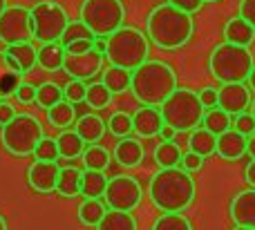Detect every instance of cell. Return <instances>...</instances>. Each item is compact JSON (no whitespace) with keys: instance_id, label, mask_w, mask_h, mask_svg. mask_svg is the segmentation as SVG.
<instances>
[{"instance_id":"1","label":"cell","mask_w":255,"mask_h":230,"mask_svg":"<svg viewBox=\"0 0 255 230\" xmlns=\"http://www.w3.org/2000/svg\"><path fill=\"white\" fill-rule=\"evenodd\" d=\"M195 20L190 13L179 11L168 2H161L145 18V36L161 49H179L193 38Z\"/></svg>"},{"instance_id":"2","label":"cell","mask_w":255,"mask_h":230,"mask_svg":"<svg viewBox=\"0 0 255 230\" xmlns=\"http://www.w3.org/2000/svg\"><path fill=\"white\" fill-rule=\"evenodd\" d=\"M148 195L154 208L161 213H184L195 201L197 186L184 168H166L150 179Z\"/></svg>"},{"instance_id":"3","label":"cell","mask_w":255,"mask_h":230,"mask_svg":"<svg viewBox=\"0 0 255 230\" xmlns=\"http://www.w3.org/2000/svg\"><path fill=\"white\" fill-rule=\"evenodd\" d=\"M130 89L141 105L161 107L177 89V74L163 61H145L139 70L132 72Z\"/></svg>"},{"instance_id":"4","label":"cell","mask_w":255,"mask_h":230,"mask_svg":"<svg viewBox=\"0 0 255 230\" xmlns=\"http://www.w3.org/2000/svg\"><path fill=\"white\" fill-rule=\"evenodd\" d=\"M150 54V40L136 27H128L124 25L119 31L108 38V47H106V58L112 67H121V70L134 72L143 65Z\"/></svg>"},{"instance_id":"5","label":"cell","mask_w":255,"mask_h":230,"mask_svg":"<svg viewBox=\"0 0 255 230\" xmlns=\"http://www.w3.org/2000/svg\"><path fill=\"white\" fill-rule=\"evenodd\" d=\"M253 67V54L247 47H235L229 43L217 45L211 52V58H208V70H211L213 78L222 85L249 80Z\"/></svg>"},{"instance_id":"6","label":"cell","mask_w":255,"mask_h":230,"mask_svg":"<svg viewBox=\"0 0 255 230\" xmlns=\"http://www.w3.org/2000/svg\"><path fill=\"white\" fill-rule=\"evenodd\" d=\"M163 116V123L170 125L177 132H193L202 125L206 107L199 101V94L193 89L177 87L175 92L168 96V101L159 107Z\"/></svg>"},{"instance_id":"7","label":"cell","mask_w":255,"mask_h":230,"mask_svg":"<svg viewBox=\"0 0 255 230\" xmlns=\"http://www.w3.org/2000/svg\"><path fill=\"white\" fill-rule=\"evenodd\" d=\"M79 16V20L88 25L94 38H110L124 27L126 4L124 0H83Z\"/></svg>"},{"instance_id":"8","label":"cell","mask_w":255,"mask_h":230,"mask_svg":"<svg viewBox=\"0 0 255 230\" xmlns=\"http://www.w3.org/2000/svg\"><path fill=\"white\" fill-rule=\"evenodd\" d=\"M45 139L43 125L34 114H16V119L11 123L2 125L0 132V141L2 148L13 156H29L34 154V150L38 148V143Z\"/></svg>"},{"instance_id":"9","label":"cell","mask_w":255,"mask_h":230,"mask_svg":"<svg viewBox=\"0 0 255 230\" xmlns=\"http://www.w3.org/2000/svg\"><path fill=\"white\" fill-rule=\"evenodd\" d=\"M29 16L34 40H38L40 45L61 43L63 34L70 25V16L63 9V4H58L56 0H40L29 9Z\"/></svg>"},{"instance_id":"10","label":"cell","mask_w":255,"mask_h":230,"mask_svg":"<svg viewBox=\"0 0 255 230\" xmlns=\"http://www.w3.org/2000/svg\"><path fill=\"white\" fill-rule=\"evenodd\" d=\"M141 199H143V190H141V183L136 181L130 174H117L108 181L106 201L108 210H119V213H132L134 208H139Z\"/></svg>"},{"instance_id":"11","label":"cell","mask_w":255,"mask_h":230,"mask_svg":"<svg viewBox=\"0 0 255 230\" xmlns=\"http://www.w3.org/2000/svg\"><path fill=\"white\" fill-rule=\"evenodd\" d=\"M34 31H31V16L29 9L22 4H9L0 16V43L4 47L18 43H31Z\"/></svg>"},{"instance_id":"12","label":"cell","mask_w":255,"mask_h":230,"mask_svg":"<svg viewBox=\"0 0 255 230\" xmlns=\"http://www.w3.org/2000/svg\"><path fill=\"white\" fill-rule=\"evenodd\" d=\"M103 56L101 52L92 49L85 54H67L65 52V63H63V72H67V76H72L74 80H88L94 78L99 74V70L103 67Z\"/></svg>"},{"instance_id":"13","label":"cell","mask_w":255,"mask_h":230,"mask_svg":"<svg viewBox=\"0 0 255 230\" xmlns=\"http://www.w3.org/2000/svg\"><path fill=\"white\" fill-rule=\"evenodd\" d=\"M220 103L217 107L224 110L229 116H240L249 110L251 105V89L244 83H233V85H222L220 89Z\"/></svg>"},{"instance_id":"14","label":"cell","mask_w":255,"mask_h":230,"mask_svg":"<svg viewBox=\"0 0 255 230\" xmlns=\"http://www.w3.org/2000/svg\"><path fill=\"white\" fill-rule=\"evenodd\" d=\"M58 163H47V161H34V163L27 168V181L34 188L36 192H56V181H58Z\"/></svg>"},{"instance_id":"15","label":"cell","mask_w":255,"mask_h":230,"mask_svg":"<svg viewBox=\"0 0 255 230\" xmlns=\"http://www.w3.org/2000/svg\"><path fill=\"white\" fill-rule=\"evenodd\" d=\"M231 219H233L235 226L240 228H253L255 230V190H242L233 197L231 201Z\"/></svg>"},{"instance_id":"16","label":"cell","mask_w":255,"mask_h":230,"mask_svg":"<svg viewBox=\"0 0 255 230\" xmlns=\"http://www.w3.org/2000/svg\"><path fill=\"white\" fill-rule=\"evenodd\" d=\"M132 125H134V134L139 139H152V137H159V132H161L163 116L159 112V107L141 105L132 114Z\"/></svg>"},{"instance_id":"17","label":"cell","mask_w":255,"mask_h":230,"mask_svg":"<svg viewBox=\"0 0 255 230\" xmlns=\"http://www.w3.org/2000/svg\"><path fill=\"white\" fill-rule=\"evenodd\" d=\"M4 56L9 58L11 67L16 70V74H27L38 65V49L34 47V43H18V45H9L2 49Z\"/></svg>"},{"instance_id":"18","label":"cell","mask_w":255,"mask_h":230,"mask_svg":"<svg viewBox=\"0 0 255 230\" xmlns=\"http://www.w3.org/2000/svg\"><path fill=\"white\" fill-rule=\"evenodd\" d=\"M255 40V29L244 18L235 16L224 25V43L235 45V47H251Z\"/></svg>"},{"instance_id":"19","label":"cell","mask_w":255,"mask_h":230,"mask_svg":"<svg viewBox=\"0 0 255 230\" xmlns=\"http://www.w3.org/2000/svg\"><path fill=\"white\" fill-rule=\"evenodd\" d=\"M247 141L249 139L244 134L229 130L222 137H217V154L226 161H238L247 154Z\"/></svg>"},{"instance_id":"20","label":"cell","mask_w":255,"mask_h":230,"mask_svg":"<svg viewBox=\"0 0 255 230\" xmlns=\"http://www.w3.org/2000/svg\"><path fill=\"white\" fill-rule=\"evenodd\" d=\"M108 123L99 114H85L74 123V130L88 146H97L103 137H106Z\"/></svg>"},{"instance_id":"21","label":"cell","mask_w":255,"mask_h":230,"mask_svg":"<svg viewBox=\"0 0 255 230\" xmlns=\"http://www.w3.org/2000/svg\"><path fill=\"white\" fill-rule=\"evenodd\" d=\"M143 143L139 141V139H121L119 143L115 146V159L119 161V165H124V168H136V165L143 161Z\"/></svg>"},{"instance_id":"22","label":"cell","mask_w":255,"mask_h":230,"mask_svg":"<svg viewBox=\"0 0 255 230\" xmlns=\"http://www.w3.org/2000/svg\"><path fill=\"white\" fill-rule=\"evenodd\" d=\"M81 179H83V172L74 165H65L58 172V181H56V192L61 197H79L81 195Z\"/></svg>"},{"instance_id":"23","label":"cell","mask_w":255,"mask_h":230,"mask_svg":"<svg viewBox=\"0 0 255 230\" xmlns=\"http://www.w3.org/2000/svg\"><path fill=\"white\" fill-rule=\"evenodd\" d=\"M108 181H110V179L106 177V172L85 170L83 179H81V195H83V199H103Z\"/></svg>"},{"instance_id":"24","label":"cell","mask_w":255,"mask_h":230,"mask_svg":"<svg viewBox=\"0 0 255 230\" xmlns=\"http://www.w3.org/2000/svg\"><path fill=\"white\" fill-rule=\"evenodd\" d=\"M65 63V47L61 43H47L38 47V67L45 72H61Z\"/></svg>"},{"instance_id":"25","label":"cell","mask_w":255,"mask_h":230,"mask_svg":"<svg viewBox=\"0 0 255 230\" xmlns=\"http://www.w3.org/2000/svg\"><path fill=\"white\" fill-rule=\"evenodd\" d=\"M58 143V152H61V159H76V156H83L88 143L76 134V130H63L61 134L56 137Z\"/></svg>"},{"instance_id":"26","label":"cell","mask_w":255,"mask_h":230,"mask_svg":"<svg viewBox=\"0 0 255 230\" xmlns=\"http://www.w3.org/2000/svg\"><path fill=\"white\" fill-rule=\"evenodd\" d=\"M188 152H195V154L208 159L211 154L217 152V137L204 128L193 130V132H190V139H188Z\"/></svg>"},{"instance_id":"27","label":"cell","mask_w":255,"mask_h":230,"mask_svg":"<svg viewBox=\"0 0 255 230\" xmlns=\"http://www.w3.org/2000/svg\"><path fill=\"white\" fill-rule=\"evenodd\" d=\"M181 159H184V152H181L179 143L175 141H161L154 148V161H157L159 170L181 168Z\"/></svg>"},{"instance_id":"28","label":"cell","mask_w":255,"mask_h":230,"mask_svg":"<svg viewBox=\"0 0 255 230\" xmlns=\"http://www.w3.org/2000/svg\"><path fill=\"white\" fill-rule=\"evenodd\" d=\"M108 213V206L103 199H83L79 206V219L83 226L90 228H97L101 224V219L106 217Z\"/></svg>"},{"instance_id":"29","label":"cell","mask_w":255,"mask_h":230,"mask_svg":"<svg viewBox=\"0 0 255 230\" xmlns=\"http://www.w3.org/2000/svg\"><path fill=\"white\" fill-rule=\"evenodd\" d=\"M103 85L110 89L112 94H124L126 89H130L132 85V72L121 70V67H112L108 65L106 72H103Z\"/></svg>"},{"instance_id":"30","label":"cell","mask_w":255,"mask_h":230,"mask_svg":"<svg viewBox=\"0 0 255 230\" xmlns=\"http://www.w3.org/2000/svg\"><path fill=\"white\" fill-rule=\"evenodd\" d=\"M18 78H20V74H16V70L11 67L9 58L4 56V52H0V98L7 101V96L16 94V87L22 83Z\"/></svg>"},{"instance_id":"31","label":"cell","mask_w":255,"mask_h":230,"mask_svg":"<svg viewBox=\"0 0 255 230\" xmlns=\"http://www.w3.org/2000/svg\"><path fill=\"white\" fill-rule=\"evenodd\" d=\"M202 128L208 130L211 134H215V137H222L224 132L233 130V119H231L224 110H220V107H215V110H206L204 121H202Z\"/></svg>"},{"instance_id":"32","label":"cell","mask_w":255,"mask_h":230,"mask_svg":"<svg viewBox=\"0 0 255 230\" xmlns=\"http://www.w3.org/2000/svg\"><path fill=\"white\" fill-rule=\"evenodd\" d=\"M97 230H136V219L132 213H119V210H108L106 217Z\"/></svg>"},{"instance_id":"33","label":"cell","mask_w":255,"mask_h":230,"mask_svg":"<svg viewBox=\"0 0 255 230\" xmlns=\"http://www.w3.org/2000/svg\"><path fill=\"white\" fill-rule=\"evenodd\" d=\"M61 101H65L63 87L56 83H43L36 87V105L40 110H52L54 105H58Z\"/></svg>"},{"instance_id":"34","label":"cell","mask_w":255,"mask_h":230,"mask_svg":"<svg viewBox=\"0 0 255 230\" xmlns=\"http://www.w3.org/2000/svg\"><path fill=\"white\" fill-rule=\"evenodd\" d=\"M76 119V110L72 103L61 101L58 105H54L52 110H47V121L54 125V128H61V130H70L72 123Z\"/></svg>"},{"instance_id":"35","label":"cell","mask_w":255,"mask_h":230,"mask_svg":"<svg viewBox=\"0 0 255 230\" xmlns=\"http://www.w3.org/2000/svg\"><path fill=\"white\" fill-rule=\"evenodd\" d=\"M83 163L85 170H99V172H106V168L110 165V150L103 146H88L83 152Z\"/></svg>"},{"instance_id":"36","label":"cell","mask_w":255,"mask_h":230,"mask_svg":"<svg viewBox=\"0 0 255 230\" xmlns=\"http://www.w3.org/2000/svg\"><path fill=\"white\" fill-rule=\"evenodd\" d=\"M108 130H110L112 137L128 139L132 132H134V125H132V114H128V112H115V114L108 119Z\"/></svg>"},{"instance_id":"37","label":"cell","mask_w":255,"mask_h":230,"mask_svg":"<svg viewBox=\"0 0 255 230\" xmlns=\"http://www.w3.org/2000/svg\"><path fill=\"white\" fill-rule=\"evenodd\" d=\"M152 230H193V224L181 213H163L152 224Z\"/></svg>"},{"instance_id":"38","label":"cell","mask_w":255,"mask_h":230,"mask_svg":"<svg viewBox=\"0 0 255 230\" xmlns=\"http://www.w3.org/2000/svg\"><path fill=\"white\" fill-rule=\"evenodd\" d=\"M112 101V92L106 87L103 83H92L88 85V94H85V103H88L92 110H103L108 107Z\"/></svg>"},{"instance_id":"39","label":"cell","mask_w":255,"mask_h":230,"mask_svg":"<svg viewBox=\"0 0 255 230\" xmlns=\"http://www.w3.org/2000/svg\"><path fill=\"white\" fill-rule=\"evenodd\" d=\"M81 40H97V38H94V34L88 29V25H85V22L70 20V25H67L65 34H63V38H61V45H63V47H67V45L81 43Z\"/></svg>"},{"instance_id":"40","label":"cell","mask_w":255,"mask_h":230,"mask_svg":"<svg viewBox=\"0 0 255 230\" xmlns=\"http://www.w3.org/2000/svg\"><path fill=\"white\" fill-rule=\"evenodd\" d=\"M36 161H47V163H56L61 159V152H58V143L56 139L52 137H45L43 141L38 143V148L34 150Z\"/></svg>"},{"instance_id":"41","label":"cell","mask_w":255,"mask_h":230,"mask_svg":"<svg viewBox=\"0 0 255 230\" xmlns=\"http://www.w3.org/2000/svg\"><path fill=\"white\" fill-rule=\"evenodd\" d=\"M63 94H65V101L76 105V103H83L85 101V94H88V85L85 80H74L72 78L70 83L63 87Z\"/></svg>"},{"instance_id":"42","label":"cell","mask_w":255,"mask_h":230,"mask_svg":"<svg viewBox=\"0 0 255 230\" xmlns=\"http://www.w3.org/2000/svg\"><path fill=\"white\" fill-rule=\"evenodd\" d=\"M233 130H235V132H240V134H244L247 139L253 137V134H255V119H253L251 112H244V114L235 116Z\"/></svg>"},{"instance_id":"43","label":"cell","mask_w":255,"mask_h":230,"mask_svg":"<svg viewBox=\"0 0 255 230\" xmlns=\"http://www.w3.org/2000/svg\"><path fill=\"white\" fill-rule=\"evenodd\" d=\"M168 4H172V7H177L179 11H184V13H197L199 9L204 7V0H166Z\"/></svg>"},{"instance_id":"44","label":"cell","mask_w":255,"mask_h":230,"mask_svg":"<svg viewBox=\"0 0 255 230\" xmlns=\"http://www.w3.org/2000/svg\"><path fill=\"white\" fill-rule=\"evenodd\" d=\"M202 165H204V156H199V154H195V152H186L184 154V159H181V168L186 170V172H199L202 170Z\"/></svg>"},{"instance_id":"45","label":"cell","mask_w":255,"mask_h":230,"mask_svg":"<svg viewBox=\"0 0 255 230\" xmlns=\"http://www.w3.org/2000/svg\"><path fill=\"white\" fill-rule=\"evenodd\" d=\"M199 101H202V105L206 107V110H215L217 103H220V92H217L215 87H204L202 92H199Z\"/></svg>"},{"instance_id":"46","label":"cell","mask_w":255,"mask_h":230,"mask_svg":"<svg viewBox=\"0 0 255 230\" xmlns=\"http://www.w3.org/2000/svg\"><path fill=\"white\" fill-rule=\"evenodd\" d=\"M16 98L20 103H36V87L31 83H25V80H22L20 85H18L16 87Z\"/></svg>"},{"instance_id":"47","label":"cell","mask_w":255,"mask_h":230,"mask_svg":"<svg viewBox=\"0 0 255 230\" xmlns=\"http://www.w3.org/2000/svg\"><path fill=\"white\" fill-rule=\"evenodd\" d=\"M240 18L249 22V25L255 29V0H240Z\"/></svg>"},{"instance_id":"48","label":"cell","mask_w":255,"mask_h":230,"mask_svg":"<svg viewBox=\"0 0 255 230\" xmlns=\"http://www.w3.org/2000/svg\"><path fill=\"white\" fill-rule=\"evenodd\" d=\"M13 119H16V107L2 98V101H0V128L7 125V123H11Z\"/></svg>"},{"instance_id":"49","label":"cell","mask_w":255,"mask_h":230,"mask_svg":"<svg viewBox=\"0 0 255 230\" xmlns=\"http://www.w3.org/2000/svg\"><path fill=\"white\" fill-rule=\"evenodd\" d=\"M94 49V40H81V43H72L65 47L67 54H85Z\"/></svg>"},{"instance_id":"50","label":"cell","mask_w":255,"mask_h":230,"mask_svg":"<svg viewBox=\"0 0 255 230\" xmlns=\"http://www.w3.org/2000/svg\"><path fill=\"white\" fill-rule=\"evenodd\" d=\"M244 179H247V183L255 190V159L249 161L247 170H244Z\"/></svg>"},{"instance_id":"51","label":"cell","mask_w":255,"mask_h":230,"mask_svg":"<svg viewBox=\"0 0 255 230\" xmlns=\"http://www.w3.org/2000/svg\"><path fill=\"white\" fill-rule=\"evenodd\" d=\"M159 139H161V141H175V139H177V130H172L170 125L163 123L161 132H159Z\"/></svg>"},{"instance_id":"52","label":"cell","mask_w":255,"mask_h":230,"mask_svg":"<svg viewBox=\"0 0 255 230\" xmlns=\"http://www.w3.org/2000/svg\"><path fill=\"white\" fill-rule=\"evenodd\" d=\"M106 47H108V38H97V40H94V49H97V52H101L103 56H106Z\"/></svg>"},{"instance_id":"53","label":"cell","mask_w":255,"mask_h":230,"mask_svg":"<svg viewBox=\"0 0 255 230\" xmlns=\"http://www.w3.org/2000/svg\"><path fill=\"white\" fill-rule=\"evenodd\" d=\"M247 154L251 156V159H255V134L249 137V141H247Z\"/></svg>"},{"instance_id":"54","label":"cell","mask_w":255,"mask_h":230,"mask_svg":"<svg viewBox=\"0 0 255 230\" xmlns=\"http://www.w3.org/2000/svg\"><path fill=\"white\" fill-rule=\"evenodd\" d=\"M249 87L255 89V67H253V72L249 74Z\"/></svg>"},{"instance_id":"55","label":"cell","mask_w":255,"mask_h":230,"mask_svg":"<svg viewBox=\"0 0 255 230\" xmlns=\"http://www.w3.org/2000/svg\"><path fill=\"white\" fill-rule=\"evenodd\" d=\"M9 7V4H7V0H0V16H2V11H4V9H7Z\"/></svg>"},{"instance_id":"56","label":"cell","mask_w":255,"mask_h":230,"mask_svg":"<svg viewBox=\"0 0 255 230\" xmlns=\"http://www.w3.org/2000/svg\"><path fill=\"white\" fill-rule=\"evenodd\" d=\"M0 230H7V222H4L2 215H0Z\"/></svg>"},{"instance_id":"57","label":"cell","mask_w":255,"mask_h":230,"mask_svg":"<svg viewBox=\"0 0 255 230\" xmlns=\"http://www.w3.org/2000/svg\"><path fill=\"white\" fill-rule=\"evenodd\" d=\"M251 114H253V119H255V101L251 103Z\"/></svg>"},{"instance_id":"58","label":"cell","mask_w":255,"mask_h":230,"mask_svg":"<svg viewBox=\"0 0 255 230\" xmlns=\"http://www.w3.org/2000/svg\"><path fill=\"white\" fill-rule=\"evenodd\" d=\"M233 230H253V228H240V226H235Z\"/></svg>"},{"instance_id":"59","label":"cell","mask_w":255,"mask_h":230,"mask_svg":"<svg viewBox=\"0 0 255 230\" xmlns=\"http://www.w3.org/2000/svg\"><path fill=\"white\" fill-rule=\"evenodd\" d=\"M204 2H217V0H204Z\"/></svg>"},{"instance_id":"60","label":"cell","mask_w":255,"mask_h":230,"mask_svg":"<svg viewBox=\"0 0 255 230\" xmlns=\"http://www.w3.org/2000/svg\"><path fill=\"white\" fill-rule=\"evenodd\" d=\"M0 101H2V98H0Z\"/></svg>"}]
</instances>
